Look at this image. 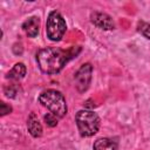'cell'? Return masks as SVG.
<instances>
[{
    "mask_svg": "<svg viewBox=\"0 0 150 150\" xmlns=\"http://www.w3.org/2000/svg\"><path fill=\"white\" fill-rule=\"evenodd\" d=\"M5 94L8 97H15V94H18V87L15 84H9V87H5Z\"/></svg>",
    "mask_w": 150,
    "mask_h": 150,
    "instance_id": "obj_13",
    "label": "cell"
},
{
    "mask_svg": "<svg viewBox=\"0 0 150 150\" xmlns=\"http://www.w3.org/2000/svg\"><path fill=\"white\" fill-rule=\"evenodd\" d=\"M80 52V50H79ZM79 52L75 50V47L63 50L57 47H46L38 52L36 61L39 68L45 74H57L62 70L66 63L74 57Z\"/></svg>",
    "mask_w": 150,
    "mask_h": 150,
    "instance_id": "obj_1",
    "label": "cell"
},
{
    "mask_svg": "<svg viewBox=\"0 0 150 150\" xmlns=\"http://www.w3.org/2000/svg\"><path fill=\"white\" fill-rule=\"evenodd\" d=\"M11 111H12L11 105H7L5 102H1V104H0V114H1V116H5L6 114H9Z\"/></svg>",
    "mask_w": 150,
    "mask_h": 150,
    "instance_id": "obj_14",
    "label": "cell"
},
{
    "mask_svg": "<svg viewBox=\"0 0 150 150\" xmlns=\"http://www.w3.org/2000/svg\"><path fill=\"white\" fill-rule=\"evenodd\" d=\"M45 121H46V124L49 125V127H55L57 124V117L55 115H53L52 112H48L47 115H45Z\"/></svg>",
    "mask_w": 150,
    "mask_h": 150,
    "instance_id": "obj_12",
    "label": "cell"
},
{
    "mask_svg": "<svg viewBox=\"0 0 150 150\" xmlns=\"http://www.w3.org/2000/svg\"><path fill=\"white\" fill-rule=\"evenodd\" d=\"M90 20L91 22L101 28V29H104V30H111L115 28V22L114 20L111 19L110 15L105 14V13H102V12H93L91 15H90Z\"/></svg>",
    "mask_w": 150,
    "mask_h": 150,
    "instance_id": "obj_6",
    "label": "cell"
},
{
    "mask_svg": "<svg viewBox=\"0 0 150 150\" xmlns=\"http://www.w3.org/2000/svg\"><path fill=\"white\" fill-rule=\"evenodd\" d=\"M67 30L63 16L57 11H52L46 22V34L50 41H60Z\"/></svg>",
    "mask_w": 150,
    "mask_h": 150,
    "instance_id": "obj_4",
    "label": "cell"
},
{
    "mask_svg": "<svg viewBox=\"0 0 150 150\" xmlns=\"http://www.w3.org/2000/svg\"><path fill=\"white\" fill-rule=\"evenodd\" d=\"M137 29L138 32L144 35L146 39L150 40V23L149 22H145V21H139L137 23Z\"/></svg>",
    "mask_w": 150,
    "mask_h": 150,
    "instance_id": "obj_11",
    "label": "cell"
},
{
    "mask_svg": "<svg viewBox=\"0 0 150 150\" xmlns=\"http://www.w3.org/2000/svg\"><path fill=\"white\" fill-rule=\"evenodd\" d=\"M93 74V67L90 63H84L75 74V86L80 93H84L90 84Z\"/></svg>",
    "mask_w": 150,
    "mask_h": 150,
    "instance_id": "obj_5",
    "label": "cell"
},
{
    "mask_svg": "<svg viewBox=\"0 0 150 150\" xmlns=\"http://www.w3.org/2000/svg\"><path fill=\"white\" fill-rule=\"evenodd\" d=\"M27 129L33 137H40L42 135V125L34 112H30L27 120Z\"/></svg>",
    "mask_w": 150,
    "mask_h": 150,
    "instance_id": "obj_8",
    "label": "cell"
},
{
    "mask_svg": "<svg viewBox=\"0 0 150 150\" xmlns=\"http://www.w3.org/2000/svg\"><path fill=\"white\" fill-rule=\"evenodd\" d=\"M26 75V66L21 62L19 63H15L14 67L7 73L6 77L9 79V80H13V81H19L21 79H23Z\"/></svg>",
    "mask_w": 150,
    "mask_h": 150,
    "instance_id": "obj_10",
    "label": "cell"
},
{
    "mask_svg": "<svg viewBox=\"0 0 150 150\" xmlns=\"http://www.w3.org/2000/svg\"><path fill=\"white\" fill-rule=\"evenodd\" d=\"M22 29L25 30V33L29 38H35L39 34V30H40V21H39V18L32 16V18L27 19L22 23Z\"/></svg>",
    "mask_w": 150,
    "mask_h": 150,
    "instance_id": "obj_7",
    "label": "cell"
},
{
    "mask_svg": "<svg viewBox=\"0 0 150 150\" xmlns=\"http://www.w3.org/2000/svg\"><path fill=\"white\" fill-rule=\"evenodd\" d=\"M93 149L94 150H117V143L111 138L102 137L94 142Z\"/></svg>",
    "mask_w": 150,
    "mask_h": 150,
    "instance_id": "obj_9",
    "label": "cell"
},
{
    "mask_svg": "<svg viewBox=\"0 0 150 150\" xmlns=\"http://www.w3.org/2000/svg\"><path fill=\"white\" fill-rule=\"evenodd\" d=\"M75 122L82 137L94 136L100 129V117L93 110L82 109L77 111L75 116Z\"/></svg>",
    "mask_w": 150,
    "mask_h": 150,
    "instance_id": "obj_3",
    "label": "cell"
},
{
    "mask_svg": "<svg viewBox=\"0 0 150 150\" xmlns=\"http://www.w3.org/2000/svg\"><path fill=\"white\" fill-rule=\"evenodd\" d=\"M39 102L59 118L63 117L67 114L66 98L57 90L48 89V90L42 91L39 96Z\"/></svg>",
    "mask_w": 150,
    "mask_h": 150,
    "instance_id": "obj_2",
    "label": "cell"
}]
</instances>
